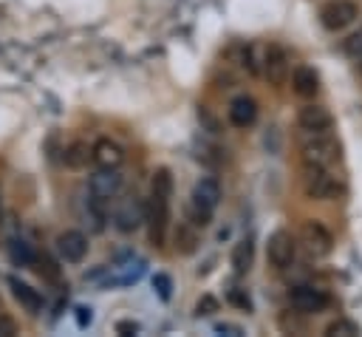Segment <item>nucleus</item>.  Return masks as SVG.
I'll use <instances>...</instances> for the list:
<instances>
[{
    "label": "nucleus",
    "instance_id": "39448f33",
    "mask_svg": "<svg viewBox=\"0 0 362 337\" xmlns=\"http://www.w3.org/2000/svg\"><path fill=\"white\" fill-rule=\"evenodd\" d=\"M266 258H269V263L277 272L288 269L297 261V244H294V238L286 229H274L269 235V241H266Z\"/></svg>",
    "mask_w": 362,
    "mask_h": 337
},
{
    "label": "nucleus",
    "instance_id": "4468645a",
    "mask_svg": "<svg viewBox=\"0 0 362 337\" xmlns=\"http://www.w3.org/2000/svg\"><path fill=\"white\" fill-rule=\"evenodd\" d=\"M90 161L96 167H119L124 161V150L110 139H96L90 144Z\"/></svg>",
    "mask_w": 362,
    "mask_h": 337
},
{
    "label": "nucleus",
    "instance_id": "4be33fe9",
    "mask_svg": "<svg viewBox=\"0 0 362 337\" xmlns=\"http://www.w3.org/2000/svg\"><path fill=\"white\" fill-rule=\"evenodd\" d=\"M8 255H11V261H14V263H20V266H31V261H34V252L28 249V244H25V241H11Z\"/></svg>",
    "mask_w": 362,
    "mask_h": 337
},
{
    "label": "nucleus",
    "instance_id": "a878e982",
    "mask_svg": "<svg viewBox=\"0 0 362 337\" xmlns=\"http://www.w3.org/2000/svg\"><path fill=\"white\" fill-rule=\"evenodd\" d=\"M212 312H218V300H215L212 295H204V297L198 300V306H195V314H198V317H201V314L206 317V314H212Z\"/></svg>",
    "mask_w": 362,
    "mask_h": 337
},
{
    "label": "nucleus",
    "instance_id": "2eb2a0df",
    "mask_svg": "<svg viewBox=\"0 0 362 337\" xmlns=\"http://www.w3.org/2000/svg\"><path fill=\"white\" fill-rule=\"evenodd\" d=\"M229 122L235 125V127H249V125H255V119H257V102L252 99V96H246V93H240V96H235L232 102H229Z\"/></svg>",
    "mask_w": 362,
    "mask_h": 337
},
{
    "label": "nucleus",
    "instance_id": "1a4fd4ad",
    "mask_svg": "<svg viewBox=\"0 0 362 337\" xmlns=\"http://www.w3.org/2000/svg\"><path fill=\"white\" fill-rule=\"evenodd\" d=\"M263 74L272 85H283L288 79V54L274 42L263 51Z\"/></svg>",
    "mask_w": 362,
    "mask_h": 337
},
{
    "label": "nucleus",
    "instance_id": "f3484780",
    "mask_svg": "<svg viewBox=\"0 0 362 337\" xmlns=\"http://www.w3.org/2000/svg\"><path fill=\"white\" fill-rule=\"evenodd\" d=\"M8 286H11L14 300H17L25 312L40 314V309H42V295H40L37 289H31L28 283H23V280H17V278H8Z\"/></svg>",
    "mask_w": 362,
    "mask_h": 337
},
{
    "label": "nucleus",
    "instance_id": "6ab92c4d",
    "mask_svg": "<svg viewBox=\"0 0 362 337\" xmlns=\"http://www.w3.org/2000/svg\"><path fill=\"white\" fill-rule=\"evenodd\" d=\"M252 258H255V244H252V238L238 241L235 249H232V266H235V272H238V275H246V272L252 269Z\"/></svg>",
    "mask_w": 362,
    "mask_h": 337
},
{
    "label": "nucleus",
    "instance_id": "9b49d317",
    "mask_svg": "<svg viewBox=\"0 0 362 337\" xmlns=\"http://www.w3.org/2000/svg\"><path fill=\"white\" fill-rule=\"evenodd\" d=\"M141 221H144V204H141L136 195L122 198L119 207H116V212H113V224H116V229H119V232H133Z\"/></svg>",
    "mask_w": 362,
    "mask_h": 337
},
{
    "label": "nucleus",
    "instance_id": "cd10ccee",
    "mask_svg": "<svg viewBox=\"0 0 362 337\" xmlns=\"http://www.w3.org/2000/svg\"><path fill=\"white\" fill-rule=\"evenodd\" d=\"M17 334V323L8 314H0V337H14Z\"/></svg>",
    "mask_w": 362,
    "mask_h": 337
},
{
    "label": "nucleus",
    "instance_id": "f8f14e48",
    "mask_svg": "<svg viewBox=\"0 0 362 337\" xmlns=\"http://www.w3.org/2000/svg\"><path fill=\"white\" fill-rule=\"evenodd\" d=\"M119 190H122V176L116 173V167H99V173L90 176V195L113 201Z\"/></svg>",
    "mask_w": 362,
    "mask_h": 337
},
{
    "label": "nucleus",
    "instance_id": "9d476101",
    "mask_svg": "<svg viewBox=\"0 0 362 337\" xmlns=\"http://www.w3.org/2000/svg\"><path fill=\"white\" fill-rule=\"evenodd\" d=\"M57 252L68 263H79L88 255V238L79 229H65L57 235Z\"/></svg>",
    "mask_w": 362,
    "mask_h": 337
},
{
    "label": "nucleus",
    "instance_id": "a211bd4d",
    "mask_svg": "<svg viewBox=\"0 0 362 337\" xmlns=\"http://www.w3.org/2000/svg\"><path fill=\"white\" fill-rule=\"evenodd\" d=\"M62 161H65V167H71V170L88 167V161H90V147H88V142H71V144L65 147V153H62Z\"/></svg>",
    "mask_w": 362,
    "mask_h": 337
},
{
    "label": "nucleus",
    "instance_id": "ddd939ff",
    "mask_svg": "<svg viewBox=\"0 0 362 337\" xmlns=\"http://www.w3.org/2000/svg\"><path fill=\"white\" fill-rule=\"evenodd\" d=\"M297 125H300V130H311V133H317V130H331L334 116H331V110L322 108V105H305V108H300V113H297Z\"/></svg>",
    "mask_w": 362,
    "mask_h": 337
},
{
    "label": "nucleus",
    "instance_id": "aec40b11",
    "mask_svg": "<svg viewBox=\"0 0 362 337\" xmlns=\"http://www.w3.org/2000/svg\"><path fill=\"white\" fill-rule=\"evenodd\" d=\"M359 334H362V329L348 317H337L325 326V337H359Z\"/></svg>",
    "mask_w": 362,
    "mask_h": 337
},
{
    "label": "nucleus",
    "instance_id": "dca6fc26",
    "mask_svg": "<svg viewBox=\"0 0 362 337\" xmlns=\"http://www.w3.org/2000/svg\"><path fill=\"white\" fill-rule=\"evenodd\" d=\"M291 88H294L297 96L314 99L317 91H320V76H317V71L308 68V65H300V68L294 71V76H291Z\"/></svg>",
    "mask_w": 362,
    "mask_h": 337
},
{
    "label": "nucleus",
    "instance_id": "f03ea898",
    "mask_svg": "<svg viewBox=\"0 0 362 337\" xmlns=\"http://www.w3.org/2000/svg\"><path fill=\"white\" fill-rule=\"evenodd\" d=\"M170 198L167 193L150 190V198L144 204V224H147V235L153 246H164L167 241V227H170Z\"/></svg>",
    "mask_w": 362,
    "mask_h": 337
},
{
    "label": "nucleus",
    "instance_id": "5701e85b",
    "mask_svg": "<svg viewBox=\"0 0 362 337\" xmlns=\"http://www.w3.org/2000/svg\"><path fill=\"white\" fill-rule=\"evenodd\" d=\"M153 190L173 195V176H170L167 167H158V170H156V176H153Z\"/></svg>",
    "mask_w": 362,
    "mask_h": 337
},
{
    "label": "nucleus",
    "instance_id": "b1692460",
    "mask_svg": "<svg viewBox=\"0 0 362 337\" xmlns=\"http://www.w3.org/2000/svg\"><path fill=\"white\" fill-rule=\"evenodd\" d=\"M345 54H348V57H354V59L362 54V28L345 40Z\"/></svg>",
    "mask_w": 362,
    "mask_h": 337
},
{
    "label": "nucleus",
    "instance_id": "393cba45",
    "mask_svg": "<svg viewBox=\"0 0 362 337\" xmlns=\"http://www.w3.org/2000/svg\"><path fill=\"white\" fill-rule=\"evenodd\" d=\"M153 286H156V292H158V297H161V300H170L173 280H170L167 275H156V278H153Z\"/></svg>",
    "mask_w": 362,
    "mask_h": 337
},
{
    "label": "nucleus",
    "instance_id": "bb28decb",
    "mask_svg": "<svg viewBox=\"0 0 362 337\" xmlns=\"http://www.w3.org/2000/svg\"><path fill=\"white\" fill-rule=\"evenodd\" d=\"M175 241L181 244V252H192V249H195V235H192L189 229H178V232H175ZM178 244H175V246H178Z\"/></svg>",
    "mask_w": 362,
    "mask_h": 337
},
{
    "label": "nucleus",
    "instance_id": "412c9836",
    "mask_svg": "<svg viewBox=\"0 0 362 337\" xmlns=\"http://www.w3.org/2000/svg\"><path fill=\"white\" fill-rule=\"evenodd\" d=\"M31 263H37V272L42 275V278H48V280H54V283H59L62 280V275H59V266L42 252V255H34V261Z\"/></svg>",
    "mask_w": 362,
    "mask_h": 337
},
{
    "label": "nucleus",
    "instance_id": "c85d7f7f",
    "mask_svg": "<svg viewBox=\"0 0 362 337\" xmlns=\"http://www.w3.org/2000/svg\"><path fill=\"white\" fill-rule=\"evenodd\" d=\"M116 331L124 334V337H130V334H139V326H136L133 320H119V323H116Z\"/></svg>",
    "mask_w": 362,
    "mask_h": 337
},
{
    "label": "nucleus",
    "instance_id": "f257e3e1",
    "mask_svg": "<svg viewBox=\"0 0 362 337\" xmlns=\"http://www.w3.org/2000/svg\"><path fill=\"white\" fill-rule=\"evenodd\" d=\"M300 153L305 164H317V167H331L339 159V142L334 139L331 130H303L300 136Z\"/></svg>",
    "mask_w": 362,
    "mask_h": 337
},
{
    "label": "nucleus",
    "instance_id": "20e7f679",
    "mask_svg": "<svg viewBox=\"0 0 362 337\" xmlns=\"http://www.w3.org/2000/svg\"><path fill=\"white\" fill-rule=\"evenodd\" d=\"M303 190L308 198H317V201H325V198H334L339 193V184L337 178L328 173V167H317V164H305V176H303Z\"/></svg>",
    "mask_w": 362,
    "mask_h": 337
},
{
    "label": "nucleus",
    "instance_id": "7c9ffc66",
    "mask_svg": "<svg viewBox=\"0 0 362 337\" xmlns=\"http://www.w3.org/2000/svg\"><path fill=\"white\" fill-rule=\"evenodd\" d=\"M76 323H79V326L85 329V326L90 323V309H85V306H79V309H76Z\"/></svg>",
    "mask_w": 362,
    "mask_h": 337
},
{
    "label": "nucleus",
    "instance_id": "7ed1b4c3",
    "mask_svg": "<svg viewBox=\"0 0 362 337\" xmlns=\"http://www.w3.org/2000/svg\"><path fill=\"white\" fill-rule=\"evenodd\" d=\"M218 201H221V184H218L212 176L195 181L192 195H189V215H192V224H195V227H206L209 218H212V212H215V207H218Z\"/></svg>",
    "mask_w": 362,
    "mask_h": 337
},
{
    "label": "nucleus",
    "instance_id": "2f4dec72",
    "mask_svg": "<svg viewBox=\"0 0 362 337\" xmlns=\"http://www.w3.org/2000/svg\"><path fill=\"white\" fill-rule=\"evenodd\" d=\"M356 68H359V74H362V54L356 57Z\"/></svg>",
    "mask_w": 362,
    "mask_h": 337
},
{
    "label": "nucleus",
    "instance_id": "c756f323",
    "mask_svg": "<svg viewBox=\"0 0 362 337\" xmlns=\"http://www.w3.org/2000/svg\"><path fill=\"white\" fill-rule=\"evenodd\" d=\"M229 300H232V303H238V306H243V309H246V312H249V309H252V303H249V297H243V295H240V292H238V289H235V292H232V295H229Z\"/></svg>",
    "mask_w": 362,
    "mask_h": 337
},
{
    "label": "nucleus",
    "instance_id": "423d86ee",
    "mask_svg": "<svg viewBox=\"0 0 362 337\" xmlns=\"http://www.w3.org/2000/svg\"><path fill=\"white\" fill-rule=\"evenodd\" d=\"M359 17V6L354 0H331L320 8V23L328 31H342Z\"/></svg>",
    "mask_w": 362,
    "mask_h": 337
},
{
    "label": "nucleus",
    "instance_id": "0eeeda50",
    "mask_svg": "<svg viewBox=\"0 0 362 337\" xmlns=\"http://www.w3.org/2000/svg\"><path fill=\"white\" fill-rule=\"evenodd\" d=\"M300 238H303L305 249H308L314 258H325V255H331V249H334V235H331L320 221H305L303 229H300Z\"/></svg>",
    "mask_w": 362,
    "mask_h": 337
},
{
    "label": "nucleus",
    "instance_id": "6e6552de",
    "mask_svg": "<svg viewBox=\"0 0 362 337\" xmlns=\"http://www.w3.org/2000/svg\"><path fill=\"white\" fill-rule=\"evenodd\" d=\"M288 303L297 314H317L328 306V295L314 286H294L288 295Z\"/></svg>",
    "mask_w": 362,
    "mask_h": 337
}]
</instances>
